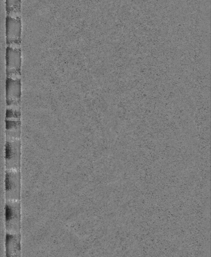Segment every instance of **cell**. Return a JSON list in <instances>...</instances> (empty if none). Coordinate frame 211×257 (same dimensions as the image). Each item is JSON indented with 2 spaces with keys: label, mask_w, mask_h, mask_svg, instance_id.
Returning a JSON list of instances; mask_svg holds the SVG:
<instances>
[{
  "label": "cell",
  "mask_w": 211,
  "mask_h": 257,
  "mask_svg": "<svg viewBox=\"0 0 211 257\" xmlns=\"http://www.w3.org/2000/svg\"><path fill=\"white\" fill-rule=\"evenodd\" d=\"M5 208L7 232L20 233L21 205L20 200H6Z\"/></svg>",
  "instance_id": "1"
},
{
  "label": "cell",
  "mask_w": 211,
  "mask_h": 257,
  "mask_svg": "<svg viewBox=\"0 0 211 257\" xmlns=\"http://www.w3.org/2000/svg\"><path fill=\"white\" fill-rule=\"evenodd\" d=\"M5 190L6 200H20L21 173L19 169H6Z\"/></svg>",
  "instance_id": "2"
},
{
  "label": "cell",
  "mask_w": 211,
  "mask_h": 257,
  "mask_svg": "<svg viewBox=\"0 0 211 257\" xmlns=\"http://www.w3.org/2000/svg\"><path fill=\"white\" fill-rule=\"evenodd\" d=\"M6 28L7 46L20 48L22 31L21 18H13L7 16L6 18Z\"/></svg>",
  "instance_id": "3"
},
{
  "label": "cell",
  "mask_w": 211,
  "mask_h": 257,
  "mask_svg": "<svg viewBox=\"0 0 211 257\" xmlns=\"http://www.w3.org/2000/svg\"><path fill=\"white\" fill-rule=\"evenodd\" d=\"M6 169H19L21 165V143L17 138H9L6 145Z\"/></svg>",
  "instance_id": "4"
},
{
  "label": "cell",
  "mask_w": 211,
  "mask_h": 257,
  "mask_svg": "<svg viewBox=\"0 0 211 257\" xmlns=\"http://www.w3.org/2000/svg\"><path fill=\"white\" fill-rule=\"evenodd\" d=\"M7 76L20 74L21 51L20 48L7 46L6 49Z\"/></svg>",
  "instance_id": "5"
},
{
  "label": "cell",
  "mask_w": 211,
  "mask_h": 257,
  "mask_svg": "<svg viewBox=\"0 0 211 257\" xmlns=\"http://www.w3.org/2000/svg\"><path fill=\"white\" fill-rule=\"evenodd\" d=\"M21 96V83L20 79L7 78V104L16 105L20 104Z\"/></svg>",
  "instance_id": "6"
},
{
  "label": "cell",
  "mask_w": 211,
  "mask_h": 257,
  "mask_svg": "<svg viewBox=\"0 0 211 257\" xmlns=\"http://www.w3.org/2000/svg\"><path fill=\"white\" fill-rule=\"evenodd\" d=\"M6 247L7 256H20L21 255L20 233L7 232Z\"/></svg>",
  "instance_id": "7"
},
{
  "label": "cell",
  "mask_w": 211,
  "mask_h": 257,
  "mask_svg": "<svg viewBox=\"0 0 211 257\" xmlns=\"http://www.w3.org/2000/svg\"><path fill=\"white\" fill-rule=\"evenodd\" d=\"M7 16L21 18V0H6Z\"/></svg>",
  "instance_id": "8"
}]
</instances>
